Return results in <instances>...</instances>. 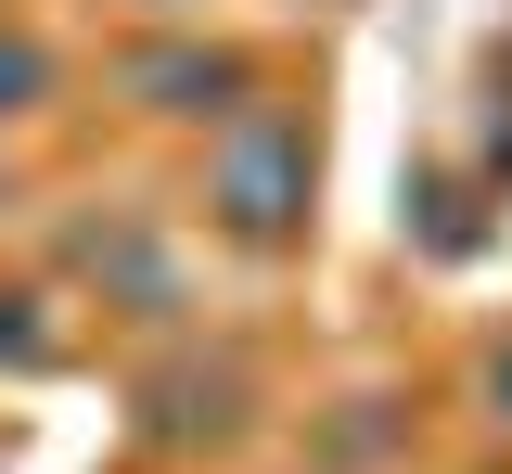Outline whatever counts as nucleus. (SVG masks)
Masks as SVG:
<instances>
[{"instance_id":"f257e3e1","label":"nucleus","mask_w":512,"mask_h":474,"mask_svg":"<svg viewBox=\"0 0 512 474\" xmlns=\"http://www.w3.org/2000/svg\"><path fill=\"white\" fill-rule=\"evenodd\" d=\"M487 398H500V423H512V359H500V372H487Z\"/></svg>"}]
</instances>
